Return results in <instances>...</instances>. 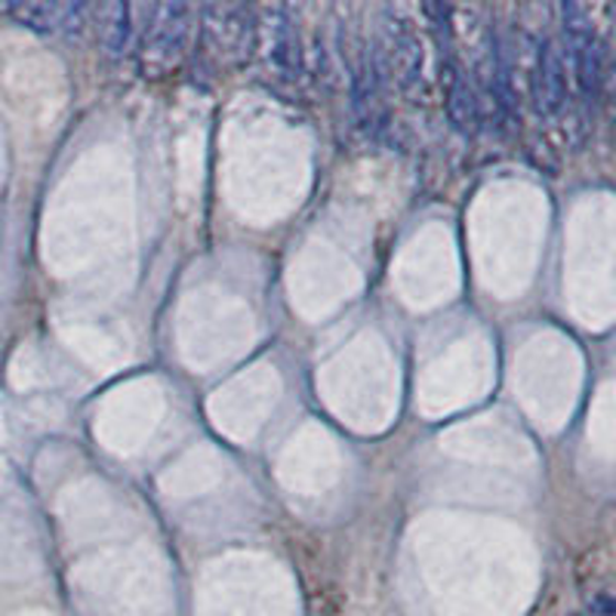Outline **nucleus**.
<instances>
[{
    "label": "nucleus",
    "instance_id": "1",
    "mask_svg": "<svg viewBox=\"0 0 616 616\" xmlns=\"http://www.w3.org/2000/svg\"><path fill=\"white\" fill-rule=\"evenodd\" d=\"M198 31V56L210 72L244 68L256 53V13L244 3L200 7Z\"/></svg>",
    "mask_w": 616,
    "mask_h": 616
},
{
    "label": "nucleus",
    "instance_id": "2",
    "mask_svg": "<svg viewBox=\"0 0 616 616\" xmlns=\"http://www.w3.org/2000/svg\"><path fill=\"white\" fill-rule=\"evenodd\" d=\"M195 7L183 0L154 3L145 31L139 37V68L148 77L169 75L188 50V34L195 25Z\"/></svg>",
    "mask_w": 616,
    "mask_h": 616
},
{
    "label": "nucleus",
    "instance_id": "3",
    "mask_svg": "<svg viewBox=\"0 0 616 616\" xmlns=\"http://www.w3.org/2000/svg\"><path fill=\"white\" fill-rule=\"evenodd\" d=\"M383 41L385 62H388V77L407 102H422L429 92V77H426V50L416 29L400 15V10H385L383 13Z\"/></svg>",
    "mask_w": 616,
    "mask_h": 616
},
{
    "label": "nucleus",
    "instance_id": "4",
    "mask_svg": "<svg viewBox=\"0 0 616 616\" xmlns=\"http://www.w3.org/2000/svg\"><path fill=\"white\" fill-rule=\"evenodd\" d=\"M256 53L277 80L284 84L299 80L302 44H299V31L287 7H262V13H256Z\"/></svg>",
    "mask_w": 616,
    "mask_h": 616
},
{
    "label": "nucleus",
    "instance_id": "5",
    "mask_svg": "<svg viewBox=\"0 0 616 616\" xmlns=\"http://www.w3.org/2000/svg\"><path fill=\"white\" fill-rule=\"evenodd\" d=\"M0 13L37 34H65L75 37L92 25V7L84 0H22L0 3Z\"/></svg>",
    "mask_w": 616,
    "mask_h": 616
},
{
    "label": "nucleus",
    "instance_id": "6",
    "mask_svg": "<svg viewBox=\"0 0 616 616\" xmlns=\"http://www.w3.org/2000/svg\"><path fill=\"white\" fill-rule=\"evenodd\" d=\"M152 15V7H133L121 0H108L102 7H92V25L99 31V44L108 59L121 62L130 50H136L139 37L145 31V22Z\"/></svg>",
    "mask_w": 616,
    "mask_h": 616
},
{
    "label": "nucleus",
    "instance_id": "7",
    "mask_svg": "<svg viewBox=\"0 0 616 616\" xmlns=\"http://www.w3.org/2000/svg\"><path fill=\"white\" fill-rule=\"evenodd\" d=\"M530 90H534V106L542 118H558L568 106V65L561 46L552 37L539 44Z\"/></svg>",
    "mask_w": 616,
    "mask_h": 616
},
{
    "label": "nucleus",
    "instance_id": "8",
    "mask_svg": "<svg viewBox=\"0 0 616 616\" xmlns=\"http://www.w3.org/2000/svg\"><path fill=\"white\" fill-rule=\"evenodd\" d=\"M444 75L447 118L460 133L472 136L477 130V92L472 87V77L462 65H447Z\"/></svg>",
    "mask_w": 616,
    "mask_h": 616
},
{
    "label": "nucleus",
    "instance_id": "9",
    "mask_svg": "<svg viewBox=\"0 0 616 616\" xmlns=\"http://www.w3.org/2000/svg\"><path fill=\"white\" fill-rule=\"evenodd\" d=\"M583 616H616V598L614 595H595L585 601Z\"/></svg>",
    "mask_w": 616,
    "mask_h": 616
}]
</instances>
